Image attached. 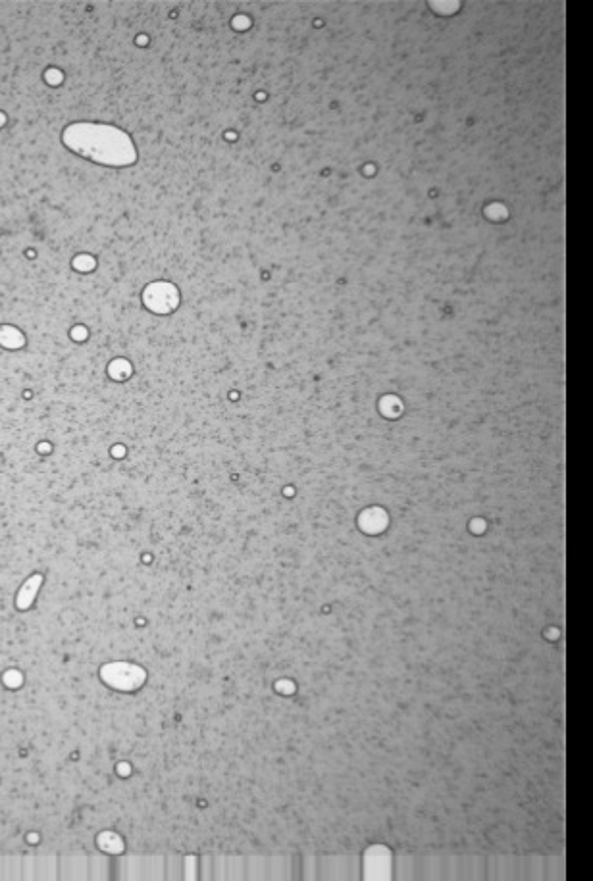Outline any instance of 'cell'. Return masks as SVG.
Segmentation results:
<instances>
[{"label": "cell", "instance_id": "cell-2", "mask_svg": "<svg viewBox=\"0 0 593 881\" xmlns=\"http://www.w3.org/2000/svg\"><path fill=\"white\" fill-rule=\"evenodd\" d=\"M76 264V268H81V270H89V268H93L95 266V262L93 260H89L87 256H81L79 260L74 262Z\"/></svg>", "mask_w": 593, "mask_h": 881}, {"label": "cell", "instance_id": "cell-1", "mask_svg": "<svg viewBox=\"0 0 593 881\" xmlns=\"http://www.w3.org/2000/svg\"><path fill=\"white\" fill-rule=\"evenodd\" d=\"M64 143L81 156L106 166H128L135 160L128 135L112 126H70L64 131Z\"/></svg>", "mask_w": 593, "mask_h": 881}]
</instances>
